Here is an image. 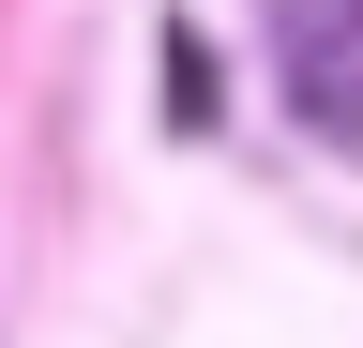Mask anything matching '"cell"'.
Listing matches in <instances>:
<instances>
[{
  "label": "cell",
  "mask_w": 363,
  "mask_h": 348,
  "mask_svg": "<svg viewBox=\"0 0 363 348\" xmlns=\"http://www.w3.org/2000/svg\"><path fill=\"white\" fill-rule=\"evenodd\" d=\"M272 76L303 137L363 167V0H272Z\"/></svg>",
  "instance_id": "cell-1"
}]
</instances>
